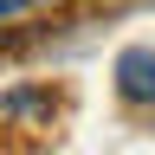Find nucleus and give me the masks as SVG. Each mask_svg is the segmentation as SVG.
<instances>
[{
	"mask_svg": "<svg viewBox=\"0 0 155 155\" xmlns=\"http://www.w3.org/2000/svg\"><path fill=\"white\" fill-rule=\"evenodd\" d=\"M116 91H123L129 104H155V52L149 45H129L116 58Z\"/></svg>",
	"mask_w": 155,
	"mask_h": 155,
	"instance_id": "f257e3e1",
	"label": "nucleus"
},
{
	"mask_svg": "<svg viewBox=\"0 0 155 155\" xmlns=\"http://www.w3.org/2000/svg\"><path fill=\"white\" fill-rule=\"evenodd\" d=\"M32 7H45V0H0V19H19V13H32Z\"/></svg>",
	"mask_w": 155,
	"mask_h": 155,
	"instance_id": "f03ea898",
	"label": "nucleus"
}]
</instances>
